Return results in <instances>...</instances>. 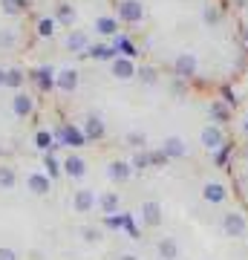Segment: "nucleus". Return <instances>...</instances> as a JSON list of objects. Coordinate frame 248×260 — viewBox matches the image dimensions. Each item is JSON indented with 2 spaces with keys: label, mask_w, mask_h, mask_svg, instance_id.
I'll return each instance as SVG.
<instances>
[{
  "label": "nucleus",
  "mask_w": 248,
  "mask_h": 260,
  "mask_svg": "<svg viewBox=\"0 0 248 260\" xmlns=\"http://www.w3.org/2000/svg\"><path fill=\"white\" fill-rule=\"evenodd\" d=\"M116 75H121V78L130 75V64H127V61H119V64H116Z\"/></svg>",
  "instance_id": "17"
},
{
  "label": "nucleus",
  "mask_w": 248,
  "mask_h": 260,
  "mask_svg": "<svg viewBox=\"0 0 248 260\" xmlns=\"http://www.w3.org/2000/svg\"><path fill=\"white\" fill-rule=\"evenodd\" d=\"M20 84H23V70H20V67H9V70H6V78H3V87L18 90Z\"/></svg>",
  "instance_id": "3"
},
{
  "label": "nucleus",
  "mask_w": 248,
  "mask_h": 260,
  "mask_svg": "<svg viewBox=\"0 0 248 260\" xmlns=\"http://www.w3.org/2000/svg\"><path fill=\"white\" fill-rule=\"evenodd\" d=\"M138 15H141V6H138L136 0H127V3L121 6V18L124 20H136Z\"/></svg>",
  "instance_id": "6"
},
{
  "label": "nucleus",
  "mask_w": 248,
  "mask_h": 260,
  "mask_svg": "<svg viewBox=\"0 0 248 260\" xmlns=\"http://www.w3.org/2000/svg\"><path fill=\"white\" fill-rule=\"evenodd\" d=\"M3 78H6V70H3V67H0V87H3Z\"/></svg>",
  "instance_id": "21"
},
{
  "label": "nucleus",
  "mask_w": 248,
  "mask_h": 260,
  "mask_svg": "<svg viewBox=\"0 0 248 260\" xmlns=\"http://www.w3.org/2000/svg\"><path fill=\"white\" fill-rule=\"evenodd\" d=\"M0 188H3V191L15 188V171H12L9 165H0Z\"/></svg>",
  "instance_id": "5"
},
{
  "label": "nucleus",
  "mask_w": 248,
  "mask_h": 260,
  "mask_svg": "<svg viewBox=\"0 0 248 260\" xmlns=\"http://www.w3.org/2000/svg\"><path fill=\"white\" fill-rule=\"evenodd\" d=\"M32 95H26V93H18L15 95V102H12V110H15V116H20V119H26L29 113H32Z\"/></svg>",
  "instance_id": "1"
},
{
  "label": "nucleus",
  "mask_w": 248,
  "mask_h": 260,
  "mask_svg": "<svg viewBox=\"0 0 248 260\" xmlns=\"http://www.w3.org/2000/svg\"><path fill=\"white\" fill-rule=\"evenodd\" d=\"M98 29H101V32H113V29H116V26H113V20L101 18V20H98Z\"/></svg>",
  "instance_id": "19"
},
{
  "label": "nucleus",
  "mask_w": 248,
  "mask_h": 260,
  "mask_svg": "<svg viewBox=\"0 0 248 260\" xmlns=\"http://www.w3.org/2000/svg\"><path fill=\"white\" fill-rule=\"evenodd\" d=\"M98 133H101V124L92 119V121H90V136H98Z\"/></svg>",
  "instance_id": "20"
},
{
  "label": "nucleus",
  "mask_w": 248,
  "mask_h": 260,
  "mask_svg": "<svg viewBox=\"0 0 248 260\" xmlns=\"http://www.w3.org/2000/svg\"><path fill=\"white\" fill-rule=\"evenodd\" d=\"M75 81H78V75H75V70H64V73H61V78H58V84H61L64 90H73V87H75Z\"/></svg>",
  "instance_id": "11"
},
{
  "label": "nucleus",
  "mask_w": 248,
  "mask_h": 260,
  "mask_svg": "<svg viewBox=\"0 0 248 260\" xmlns=\"http://www.w3.org/2000/svg\"><path fill=\"white\" fill-rule=\"evenodd\" d=\"M15 41H18V35H15L12 29H0V49H12Z\"/></svg>",
  "instance_id": "10"
},
{
  "label": "nucleus",
  "mask_w": 248,
  "mask_h": 260,
  "mask_svg": "<svg viewBox=\"0 0 248 260\" xmlns=\"http://www.w3.org/2000/svg\"><path fill=\"white\" fill-rule=\"evenodd\" d=\"M52 29H55V20H49V18H44L38 23V32H41V35H52Z\"/></svg>",
  "instance_id": "13"
},
{
  "label": "nucleus",
  "mask_w": 248,
  "mask_h": 260,
  "mask_svg": "<svg viewBox=\"0 0 248 260\" xmlns=\"http://www.w3.org/2000/svg\"><path fill=\"white\" fill-rule=\"evenodd\" d=\"M75 208H78V211H90L92 208V194L90 191H78V194H75Z\"/></svg>",
  "instance_id": "8"
},
{
  "label": "nucleus",
  "mask_w": 248,
  "mask_h": 260,
  "mask_svg": "<svg viewBox=\"0 0 248 260\" xmlns=\"http://www.w3.org/2000/svg\"><path fill=\"white\" fill-rule=\"evenodd\" d=\"M35 145H38V148H49V145H52V136H49L46 130H41V133L35 136Z\"/></svg>",
  "instance_id": "14"
},
{
  "label": "nucleus",
  "mask_w": 248,
  "mask_h": 260,
  "mask_svg": "<svg viewBox=\"0 0 248 260\" xmlns=\"http://www.w3.org/2000/svg\"><path fill=\"white\" fill-rule=\"evenodd\" d=\"M66 174H69V177H81L84 174V159H78V156H69L66 159Z\"/></svg>",
  "instance_id": "7"
},
{
  "label": "nucleus",
  "mask_w": 248,
  "mask_h": 260,
  "mask_svg": "<svg viewBox=\"0 0 248 260\" xmlns=\"http://www.w3.org/2000/svg\"><path fill=\"white\" fill-rule=\"evenodd\" d=\"M49 70H52V67H41V70L35 73L38 84H41L44 90H49V87H52V73H49Z\"/></svg>",
  "instance_id": "9"
},
{
  "label": "nucleus",
  "mask_w": 248,
  "mask_h": 260,
  "mask_svg": "<svg viewBox=\"0 0 248 260\" xmlns=\"http://www.w3.org/2000/svg\"><path fill=\"white\" fill-rule=\"evenodd\" d=\"M44 162H46V171H49V174L55 177V174H58V162H55V159H52V156H46Z\"/></svg>",
  "instance_id": "18"
},
{
  "label": "nucleus",
  "mask_w": 248,
  "mask_h": 260,
  "mask_svg": "<svg viewBox=\"0 0 248 260\" xmlns=\"http://www.w3.org/2000/svg\"><path fill=\"white\" fill-rule=\"evenodd\" d=\"M0 260H18V251L9 246H0Z\"/></svg>",
  "instance_id": "15"
},
{
  "label": "nucleus",
  "mask_w": 248,
  "mask_h": 260,
  "mask_svg": "<svg viewBox=\"0 0 248 260\" xmlns=\"http://www.w3.org/2000/svg\"><path fill=\"white\" fill-rule=\"evenodd\" d=\"M81 47H84V35H81V32L69 35V49H81Z\"/></svg>",
  "instance_id": "16"
},
{
  "label": "nucleus",
  "mask_w": 248,
  "mask_h": 260,
  "mask_svg": "<svg viewBox=\"0 0 248 260\" xmlns=\"http://www.w3.org/2000/svg\"><path fill=\"white\" fill-rule=\"evenodd\" d=\"M124 260H133V257H124Z\"/></svg>",
  "instance_id": "22"
},
{
  "label": "nucleus",
  "mask_w": 248,
  "mask_h": 260,
  "mask_svg": "<svg viewBox=\"0 0 248 260\" xmlns=\"http://www.w3.org/2000/svg\"><path fill=\"white\" fill-rule=\"evenodd\" d=\"M0 6L6 15H20V12H26L29 0H0Z\"/></svg>",
  "instance_id": "4"
},
{
  "label": "nucleus",
  "mask_w": 248,
  "mask_h": 260,
  "mask_svg": "<svg viewBox=\"0 0 248 260\" xmlns=\"http://www.w3.org/2000/svg\"><path fill=\"white\" fill-rule=\"evenodd\" d=\"M61 136H64V142H66V145H81V133H78V130H75V127H64V130H61Z\"/></svg>",
  "instance_id": "12"
},
{
  "label": "nucleus",
  "mask_w": 248,
  "mask_h": 260,
  "mask_svg": "<svg viewBox=\"0 0 248 260\" xmlns=\"http://www.w3.org/2000/svg\"><path fill=\"white\" fill-rule=\"evenodd\" d=\"M26 185L32 194H49V177H44V174H29Z\"/></svg>",
  "instance_id": "2"
}]
</instances>
